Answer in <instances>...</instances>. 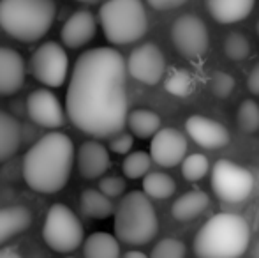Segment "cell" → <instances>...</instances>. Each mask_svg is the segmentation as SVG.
I'll return each mask as SVG.
<instances>
[{"mask_svg":"<svg viewBox=\"0 0 259 258\" xmlns=\"http://www.w3.org/2000/svg\"><path fill=\"white\" fill-rule=\"evenodd\" d=\"M25 83V60L16 50L0 46V96H13Z\"/></svg>","mask_w":259,"mask_h":258,"instance_id":"obj_16","label":"cell"},{"mask_svg":"<svg viewBox=\"0 0 259 258\" xmlns=\"http://www.w3.org/2000/svg\"><path fill=\"white\" fill-rule=\"evenodd\" d=\"M32 76L46 87L64 85L69 72V57L58 43H45L34 52L30 59Z\"/></svg>","mask_w":259,"mask_h":258,"instance_id":"obj_9","label":"cell"},{"mask_svg":"<svg viewBox=\"0 0 259 258\" xmlns=\"http://www.w3.org/2000/svg\"><path fill=\"white\" fill-rule=\"evenodd\" d=\"M97 32V21L90 11H76L71 14L67 21L64 23L60 32L62 43L67 48H81V46L89 45Z\"/></svg>","mask_w":259,"mask_h":258,"instance_id":"obj_15","label":"cell"},{"mask_svg":"<svg viewBox=\"0 0 259 258\" xmlns=\"http://www.w3.org/2000/svg\"><path fill=\"white\" fill-rule=\"evenodd\" d=\"M55 16V0H0V27L21 43L45 38Z\"/></svg>","mask_w":259,"mask_h":258,"instance_id":"obj_4","label":"cell"},{"mask_svg":"<svg viewBox=\"0 0 259 258\" xmlns=\"http://www.w3.org/2000/svg\"><path fill=\"white\" fill-rule=\"evenodd\" d=\"M187 249L184 242L178 239H162L154 246L150 256L152 258H184Z\"/></svg>","mask_w":259,"mask_h":258,"instance_id":"obj_30","label":"cell"},{"mask_svg":"<svg viewBox=\"0 0 259 258\" xmlns=\"http://www.w3.org/2000/svg\"><path fill=\"white\" fill-rule=\"evenodd\" d=\"M250 241L247 221L235 212L211 216L194 239V253L201 258H235L245 253Z\"/></svg>","mask_w":259,"mask_h":258,"instance_id":"obj_3","label":"cell"},{"mask_svg":"<svg viewBox=\"0 0 259 258\" xmlns=\"http://www.w3.org/2000/svg\"><path fill=\"white\" fill-rule=\"evenodd\" d=\"M254 188V177L243 166L228 159L215 163L211 170V190L226 203L243 202Z\"/></svg>","mask_w":259,"mask_h":258,"instance_id":"obj_8","label":"cell"},{"mask_svg":"<svg viewBox=\"0 0 259 258\" xmlns=\"http://www.w3.org/2000/svg\"><path fill=\"white\" fill-rule=\"evenodd\" d=\"M127 126L134 136L145 140V138H152L160 129V117L152 110L138 108L127 115Z\"/></svg>","mask_w":259,"mask_h":258,"instance_id":"obj_24","label":"cell"},{"mask_svg":"<svg viewBox=\"0 0 259 258\" xmlns=\"http://www.w3.org/2000/svg\"><path fill=\"white\" fill-rule=\"evenodd\" d=\"M166 71L164 55L154 43H145L133 50L127 59V72L145 85H155Z\"/></svg>","mask_w":259,"mask_h":258,"instance_id":"obj_11","label":"cell"},{"mask_svg":"<svg viewBox=\"0 0 259 258\" xmlns=\"http://www.w3.org/2000/svg\"><path fill=\"white\" fill-rule=\"evenodd\" d=\"M21 255L14 248H0V258H20Z\"/></svg>","mask_w":259,"mask_h":258,"instance_id":"obj_37","label":"cell"},{"mask_svg":"<svg viewBox=\"0 0 259 258\" xmlns=\"http://www.w3.org/2000/svg\"><path fill=\"white\" fill-rule=\"evenodd\" d=\"M171 41L185 59H198L208 48V30L194 14H184L171 27Z\"/></svg>","mask_w":259,"mask_h":258,"instance_id":"obj_10","label":"cell"},{"mask_svg":"<svg viewBox=\"0 0 259 258\" xmlns=\"http://www.w3.org/2000/svg\"><path fill=\"white\" fill-rule=\"evenodd\" d=\"M123 256L125 258H145L147 255H145L143 251H138V249H131V251L123 253Z\"/></svg>","mask_w":259,"mask_h":258,"instance_id":"obj_38","label":"cell"},{"mask_svg":"<svg viewBox=\"0 0 259 258\" xmlns=\"http://www.w3.org/2000/svg\"><path fill=\"white\" fill-rule=\"evenodd\" d=\"M250 52L249 41L242 34H229L224 41V53L231 60H243Z\"/></svg>","mask_w":259,"mask_h":258,"instance_id":"obj_31","label":"cell"},{"mask_svg":"<svg viewBox=\"0 0 259 258\" xmlns=\"http://www.w3.org/2000/svg\"><path fill=\"white\" fill-rule=\"evenodd\" d=\"M83 255L87 258H116L120 256L118 237L106 234V232H96L85 242H83Z\"/></svg>","mask_w":259,"mask_h":258,"instance_id":"obj_23","label":"cell"},{"mask_svg":"<svg viewBox=\"0 0 259 258\" xmlns=\"http://www.w3.org/2000/svg\"><path fill=\"white\" fill-rule=\"evenodd\" d=\"M233 89H235V78L231 75H228L224 71H219L211 76V92H213L215 97L226 99V97L231 96Z\"/></svg>","mask_w":259,"mask_h":258,"instance_id":"obj_32","label":"cell"},{"mask_svg":"<svg viewBox=\"0 0 259 258\" xmlns=\"http://www.w3.org/2000/svg\"><path fill=\"white\" fill-rule=\"evenodd\" d=\"M250 255H252L254 258H259V241L256 242V246L252 248V251H250Z\"/></svg>","mask_w":259,"mask_h":258,"instance_id":"obj_39","label":"cell"},{"mask_svg":"<svg viewBox=\"0 0 259 258\" xmlns=\"http://www.w3.org/2000/svg\"><path fill=\"white\" fill-rule=\"evenodd\" d=\"M150 156L162 168H173L187 156V140L180 131L173 128L159 129L152 136Z\"/></svg>","mask_w":259,"mask_h":258,"instance_id":"obj_12","label":"cell"},{"mask_svg":"<svg viewBox=\"0 0 259 258\" xmlns=\"http://www.w3.org/2000/svg\"><path fill=\"white\" fill-rule=\"evenodd\" d=\"M247 87H249L250 92L259 96V62L254 65L252 71H250L249 80H247Z\"/></svg>","mask_w":259,"mask_h":258,"instance_id":"obj_36","label":"cell"},{"mask_svg":"<svg viewBox=\"0 0 259 258\" xmlns=\"http://www.w3.org/2000/svg\"><path fill=\"white\" fill-rule=\"evenodd\" d=\"M208 159L203 154H191L185 156L184 161H182V175L189 182H198L208 173Z\"/></svg>","mask_w":259,"mask_h":258,"instance_id":"obj_28","label":"cell"},{"mask_svg":"<svg viewBox=\"0 0 259 258\" xmlns=\"http://www.w3.org/2000/svg\"><path fill=\"white\" fill-rule=\"evenodd\" d=\"M111 166L109 152L103 143L96 140H89L78 151V168L83 179H99Z\"/></svg>","mask_w":259,"mask_h":258,"instance_id":"obj_17","label":"cell"},{"mask_svg":"<svg viewBox=\"0 0 259 258\" xmlns=\"http://www.w3.org/2000/svg\"><path fill=\"white\" fill-rule=\"evenodd\" d=\"M99 190L104 195H108L109 198H116L125 191V180L118 175H108L103 177L99 182Z\"/></svg>","mask_w":259,"mask_h":258,"instance_id":"obj_33","label":"cell"},{"mask_svg":"<svg viewBox=\"0 0 259 258\" xmlns=\"http://www.w3.org/2000/svg\"><path fill=\"white\" fill-rule=\"evenodd\" d=\"M74 145L64 133L52 131L35 141L23 158V179L34 191L53 195L69 182Z\"/></svg>","mask_w":259,"mask_h":258,"instance_id":"obj_2","label":"cell"},{"mask_svg":"<svg viewBox=\"0 0 259 258\" xmlns=\"http://www.w3.org/2000/svg\"><path fill=\"white\" fill-rule=\"evenodd\" d=\"M177 184H175L173 177H169L167 173L162 172H148L143 177V191L150 198L155 200H166L169 196H173Z\"/></svg>","mask_w":259,"mask_h":258,"instance_id":"obj_25","label":"cell"},{"mask_svg":"<svg viewBox=\"0 0 259 258\" xmlns=\"http://www.w3.org/2000/svg\"><path fill=\"white\" fill-rule=\"evenodd\" d=\"M127 62L113 48L78 57L65 94L69 121L94 138H111L127 124Z\"/></svg>","mask_w":259,"mask_h":258,"instance_id":"obj_1","label":"cell"},{"mask_svg":"<svg viewBox=\"0 0 259 258\" xmlns=\"http://www.w3.org/2000/svg\"><path fill=\"white\" fill-rule=\"evenodd\" d=\"M210 198L203 191H189L182 195L171 207V214L177 221H192L206 210Z\"/></svg>","mask_w":259,"mask_h":258,"instance_id":"obj_21","label":"cell"},{"mask_svg":"<svg viewBox=\"0 0 259 258\" xmlns=\"http://www.w3.org/2000/svg\"><path fill=\"white\" fill-rule=\"evenodd\" d=\"M23 138L21 124L7 112L0 110V163L7 161L18 152Z\"/></svg>","mask_w":259,"mask_h":258,"instance_id":"obj_20","label":"cell"},{"mask_svg":"<svg viewBox=\"0 0 259 258\" xmlns=\"http://www.w3.org/2000/svg\"><path fill=\"white\" fill-rule=\"evenodd\" d=\"M103 32L111 45H131L147 34L148 20L141 0H108L99 9Z\"/></svg>","mask_w":259,"mask_h":258,"instance_id":"obj_6","label":"cell"},{"mask_svg":"<svg viewBox=\"0 0 259 258\" xmlns=\"http://www.w3.org/2000/svg\"><path fill=\"white\" fill-rule=\"evenodd\" d=\"M185 131L203 149H222L231 140L229 131L221 122L203 115H191L185 121Z\"/></svg>","mask_w":259,"mask_h":258,"instance_id":"obj_14","label":"cell"},{"mask_svg":"<svg viewBox=\"0 0 259 258\" xmlns=\"http://www.w3.org/2000/svg\"><path fill=\"white\" fill-rule=\"evenodd\" d=\"M256 0H206L208 11L219 23H238L254 9Z\"/></svg>","mask_w":259,"mask_h":258,"instance_id":"obj_18","label":"cell"},{"mask_svg":"<svg viewBox=\"0 0 259 258\" xmlns=\"http://www.w3.org/2000/svg\"><path fill=\"white\" fill-rule=\"evenodd\" d=\"M42 237L53 251L72 253L83 244V225L69 207L55 203L46 214Z\"/></svg>","mask_w":259,"mask_h":258,"instance_id":"obj_7","label":"cell"},{"mask_svg":"<svg viewBox=\"0 0 259 258\" xmlns=\"http://www.w3.org/2000/svg\"><path fill=\"white\" fill-rule=\"evenodd\" d=\"M256 28H257V34H259V21H257V25H256Z\"/></svg>","mask_w":259,"mask_h":258,"instance_id":"obj_41","label":"cell"},{"mask_svg":"<svg viewBox=\"0 0 259 258\" xmlns=\"http://www.w3.org/2000/svg\"><path fill=\"white\" fill-rule=\"evenodd\" d=\"M154 9L159 11H169V9H177L182 4H185L187 0H147Z\"/></svg>","mask_w":259,"mask_h":258,"instance_id":"obj_35","label":"cell"},{"mask_svg":"<svg viewBox=\"0 0 259 258\" xmlns=\"http://www.w3.org/2000/svg\"><path fill=\"white\" fill-rule=\"evenodd\" d=\"M27 114L41 128L57 129L65 122V114L62 103L48 89H37L27 99Z\"/></svg>","mask_w":259,"mask_h":258,"instance_id":"obj_13","label":"cell"},{"mask_svg":"<svg viewBox=\"0 0 259 258\" xmlns=\"http://www.w3.org/2000/svg\"><path fill=\"white\" fill-rule=\"evenodd\" d=\"M159 221L145 191H131L115 210V234L120 242L143 246L157 235Z\"/></svg>","mask_w":259,"mask_h":258,"instance_id":"obj_5","label":"cell"},{"mask_svg":"<svg viewBox=\"0 0 259 258\" xmlns=\"http://www.w3.org/2000/svg\"><path fill=\"white\" fill-rule=\"evenodd\" d=\"M79 210L90 219H106L113 216L115 207L111 198L101 190H85L79 196Z\"/></svg>","mask_w":259,"mask_h":258,"instance_id":"obj_22","label":"cell"},{"mask_svg":"<svg viewBox=\"0 0 259 258\" xmlns=\"http://www.w3.org/2000/svg\"><path fill=\"white\" fill-rule=\"evenodd\" d=\"M32 223V214L27 207L13 205L0 209V246L9 239L23 234Z\"/></svg>","mask_w":259,"mask_h":258,"instance_id":"obj_19","label":"cell"},{"mask_svg":"<svg viewBox=\"0 0 259 258\" xmlns=\"http://www.w3.org/2000/svg\"><path fill=\"white\" fill-rule=\"evenodd\" d=\"M133 145H134L133 134L123 133V131L113 134L111 140H109V149H111L115 154H129L131 149H133Z\"/></svg>","mask_w":259,"mask_h":258,"instance_id":"obj_34","label":"cell"},{"mask_svg":"<svg viewBox=\"0 0 259 258\" xmlns=\"http://www.w3.org/2000/svg\"><path fill=\"white\" fill-rule=\"evenodd\" d=\"M76 2H81V4H89V6H92V4H99L101 0H76Z\"/></svg>","mask_w":259,"mask_h":258,"instance_id":"obj_40","label":"cell"},{"mask_svg":"<svg viewBox=\"0 0 259 258\" xmlns=\"http://www.w3.org/2000/svg\"><path fill=\"white\" fill-rule=\"evenodd\" d=\"M152 156L147 152H131L122 163V172L127 179H143L150 172Z\"/></svg>","mask_w":259,"mask_h":258,"instance_id":"obj_26","label":"cell"},{"mask_svg":"<svg viewBox=\"0 0 259 258\" xmlns=\"http://www.w3.org/2000/svg\"><path fill=\"white\" fill-rule=\"evenodd\" d=\"M236 121L242 131L245 133H254L259 128V106L254 101L245 99L238 108V115H236Z\"/></svg>","mask_w":259,"mask_h":258,"instance_id":"obj_29","label":"cell"},{"mask_svg":"<svg viewBox=\"0 0 259 258\" xmlns=\"http://www.w3.org/2000/svg\"><path fill=\"white\" fill-rule=\"evenodd\" d=\"M164 87L173 96L185 97V96H191L192 90H194V80H192L191 72H187L185 69H177V71H173L166 78Z\"/></svg>","mask_w":259,"mask_h":258,"instance_id":"obj_27","label":"cell"}]
</instances>
